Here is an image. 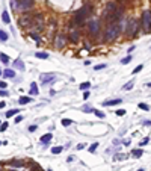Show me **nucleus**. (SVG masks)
I'll list each match as a JSON object with an SVG mask.
<instances>
[{
    "label": "nucleus",
    "instance_id": "obj_35",
    "mask_svg": "<svg viewBox=\"0 0 151 171\" xmlns=\"http://www.w3.org/2000/svg\"><path fill=\"white\" fill-rule=\"evenodd\" d=\"M94 114H95L98 118H104V112H101V111H94Z\"/></svg>",
    "mask_w": 151,
    "mask_h": 171
},
{
    "label": "nucleus",
    "instance_id": "obj_2",
    "mask_svg": "<svg viewBox=\"0 0 151 171\" xmlns=\"http://www.w3.org/2000/svg\"><path fill=\"white\" fill-rule=\"evenodd\" d=\"M92 12V6L91 5H85L83 8H80L76 14H74V20H73V24L74 26H79V24H83L85 23V18Z\"/></svg>",
    "mask_w": 151,
    "mask_h": 171
},
{
    "label": "nucleus",
    "instance_id": "obj_37",
    "mask_svg": "<svg viewBox=\"0 0 151 171\" xmlns=\"http://www.w3.org/2000/svg\"><path fill=\"white\" fill-rule=\"evenodd\" d=\"M103 68H106V64H100V65H95V67H94L95 71H97V70H103Z\"/></svg>",
    "mask_w": 151,
    "mask_h": 171
},
{
    "label": "nucleus",
    "instance_id": "obj_31",
    "mask_svg": "<svg viewBox=\"0 0 151 171\" xmlns=\"http://www.w3.org/2000/svg\"><path fill=\"white\" fill-rule=\"evenodd\" d=\"M9 5H11V8H12V9H17V8H18V0H11V2H9Z\"/></svg>",
    "mask_w": 151,
    "mask_h": 171
},
{
    "label": "nucleus",
    "instance_id": "obj_13",
    "mask_svg": "<svg viewBox=\"0 0 151 171\" xmlns=\"http://www.w3.org/2000/svg\"><path fill=\"white\" fill-rule=\"evenodd\" d=\"M53 139V135L51 133H47V135H44L42 138H41V144H44V145H47L50 141Z\"/></svg>",
    "mask_w": 151,
    "mask_h": 171
},
{
    "label": "nucleus",
    "instance_id": "obj_22",
    "mask_svg": "<svg viewBox=\"0 0 151 171\" xmlns=\"http://www.w3.org/2000/svg\"><path fill=\"white\" fill-rule=\"evenodd\" d=\"M82 91H86V89H89L91 88V83L89 82H83V83H80V86H79Z\"/></svg>",
    "mask_w": 151,
    "mask_h": 171
},
{
    "label": "nucleus",
    "instance_id": "obj_36",
    "mask_svg": "<svg viewBox=\"0 0 151 171\" xmlns=\"http://www.w3.org/2000/svg\"><path fill=\"white\" fill-rule=\"evenodd\" d=\"M97 147H98V144H97V142H95V144H92V145L89 147V152H91V153H95V150H97Z\"/></svg>",
    "mask_w": 151,
    "mask_h": 171
},
{
    "label": "nucleus",
    "instance_id": "obj_27",
    "mask_svg": "<svg viewBox=\"0 0 151 171\" xmlns=\"http://www.w3.org/2000/svg\"><path fill=\"white\" fill-rule=\"evenodd\" d=\"M9 165H12V167H21V165H24V162L23 161H12V162H9Z\"/></svg>",
    "mask_w": 151,
    "mask_h": 171
},
{
    "label": "nucleus",
    "instance_id": "obj_10",
    "mask_svg": "<svg viewBox=\"0 0 151 171\" xmlns=\"http://www.w3.org/2000/svg\"><path fill=\"white\" fill-rule=\"evenodd\" d=\"M123 102V99H113V100H106L103 102V106H116Z\"/></svg>",
    "mask_w": 151,
    "mask_h": 171
},
{
    "label": "nucleus",
    "instance_id": "obj_30",
    "mask_svg": "<svg viewBox=\"0 0 151 171\" xmlns=\"http://www.w3.org/2000/svg\"><path fill=\"white\" fill-rule=\"evenodd\" d=\"M61 123H62V126H65V127H68V126H70V124H71L73 121H71V120H68V118H64V120H62Z\"/></svg>",
    "mask_w": 151,
    "mask_h": 171
},
{
    "label": "nucleus",
    "instance_id": "obj_9",
    "mask_svg": "<svg viewBox=\"0 0 151 171\" xmlns=\"http://www.w3.org/2000/svg\"><path fill=\"white\" fill-rule=\"evenodd\" d=\"M65 42H67V39H65V36H62V35L56 36V39H54V45H56V48H62V47L65 45Z\"/></svg>",
    "mask_w": 151,
    "mask_h": 171
},
{
    "label": "nucleus",
    "instance_id": "obj_3",
    "mask_svg": "<svg viewBox=\"0 0 151 171\" xmlns=\"http://www.w3.org/2000/svg\"><path fill=\"white\" fill-rule=\"evenodd\" d=\"M139 30V23L136 20H129L127 26H126V33L127 36H135Z\"/></svg>",
    "mask_w": 151,
    "mask_h": 171
},
{
    "label": "nucleus",
    "instance_id": "obj_5",
    "mask_svg": "<svg viewBox=\"0 0 151 171\" xmlns=\"http://www.w3.org/2000/svg\"><path fill=\"white\" fill-rule=\"evenodd\" d=\"M88 30H89V33L91 35H98V32H100V21L98 20H91L89 23H88Z\"/></svg>",
    "mask_w": 151,
    "mask_h": 171
},
{
    "label": "nucleus",
    "instance_id": "obj_29",
    "mask_svg": "<svg viewBox=\"0 0 151 171\" xmlns=\"http://www.w3.org/2000/svg\"><path fill=\"white\" fill-rule=\"evenodd\" d=\"M132 61V55H129V56H126L124 59H121V64H124V65H127L129 62Z\"/></svg>",
    "mask_w": 151,
    "mask_h": 171
},
{
    "label": "nucleus",
    "instance_id": "obj_33",
    "mask_svg": "<svg viewBox=\"0 0 151 171\" xmlns=\"http://www.w3.org/2000/svg\"><path fill=\"white\" fill-rule=\"evenodd\" d=\"M139 109H144V111H148V109H150V106H148V105H145V103H139Z\"/></svg>",
    "mask_w": 151,
    "mask_h": 171
},
{
    "label": "nucleus",
    "instance_id": "obj_15",
    "mask_svg": "<svg viewBox=\"0 0 151 171\" xmlns=\"http://www.w3.org/2000/svg\"><path fill=\"white\" fill-rule=\"evenodd\" d=\"M2 20H3V23H6V24L11 23V17H9L8 11H3V14H2Z\"/></svg>",
    "mask_w": 151,
    "mask_h": 171
},
{
    "label": "nucleus",
    "instance_id": "obj_54",
    "mask_svg": "<svg viewBox=\"0 0 151 171\" xmlns=\"http://www.w3.org/2000/svg\"><path fill=\"white\" fill-rule=\"evenodd\" d=\"M47 171H53V170H50V168H48V170H47Z\"/></svg>",
    "mask_w": 151,
    "mask_h": 171
},
{
    "label": "nucleus",
    "instance_id": "obj_52",
    "mask_svg": "<svg viewBox=\"0 0 151 171\" xmlns=\"http://www.w3.org/2000/svg\"><path fill=\"white\" fill-rule=\"evenodd\" d=\"M138 171H145V170H144V168H139V170H138Z\"/></svg>",
    "mask_w": 151,
    "mask_h": 171
},
{
    "label": "nucleus",
    "instance_id": "obj_39",
    "mask_svg": "<svg viewBox=\"0 0 151 171\" xmlns=\"http://www.w3.org/2000/svg\"><path fill=\"white\" fill-rule=\"evenodd\" d=\"M116 115H126V111L124 109H119V111H116Z\"/></svg>",
    "mask_w": 151,
    "mask_h": 171
},
{
    "label": "nucleus",
    "instance_id": "obj_19",
    "mask_svg": "<svg viewBox=\"0 0 151 171\" xmlns=\"http://www.w3.org/2000/svg\"><path fill=\"white\" fill-rule=\"evenodd\" d=\"M30 102H32L30 97H20V99H18V103H20V105H26V103H30Z\"/></svg>",
    "mask_w": 151,
    "mask_h": 171
},
{
    "label": "nucleus",
    "instance_id": "obj_43",
    "mask_svg": "<svg viewBox=\"0 0 151 171\" xmlns=\"http://www.w3.org/2000/svg\"><path fill=\"white\" fill-rule=\"evenodd\" d=\"M133 50H135V45H132V47H129V50H127V53H129V55H132V52H133Z\"/></svg>",
    "mask_w": 151,
    "mask_h": 171
},
{
    "label": "nucleus",
    "instance_id": "obj_41",
    "mask_svg": "<svg viewBox=\"0 0 151 171\" xmlns=\"http://www.w3.org/2000/svg\"><path fill=\"white\" fill-rule=\"evenodd\" d=\"M21 121H23V117H21V115H18V117L15 118V123H21Z\"/></svg>",
    "mask_w": 151,
    "mask_h": 171
},
{
    "label": "nucleus",
    "instance_id": "obj_34",
    "mask_svg": "<svg viewBox=\"0 0 151 171\" xmlns=\"http://www.w3.org/2000/svg\"><path fill=\"white\" fill-rule=\"evenodd\" d=\"M82 111H83V112H94V109H92L91 106H88V105H86V106H83V109H82Z\"/></svg>",
    "mask_w": 151,
    "mask_h": 171
},
{
    "label": "nucleus",
    "instance_id": "obj_20",
    "mask_svg": "<svg viewBox=\"0 0 151 171\" xmlns=\"http://www.w3.org/2000/svg\"><path fill=\"white\" fill-rule=\"evenodd\" d=\"M126 158H127V155H124V153H118V155L113 156V161H124Z\"/></svg>",
    "mask_w": 151,
    "mask_h": 171
},
{
    "label": "nucleus",
    "instance_id": "obj_8",
    "mask_svg": "<svg viewBox=\"0 0 151 171\" xmlns=\"http://www.w3.org/2000/svg\"><path fill=\"white\" fill-rule=\"evenodd\" d=\"M54 80H56V76H54L53 73H48V74H41V82H42L44 85L51 83V82H54Z\"/></svg>",
    "mask_w": 151,
    "mask_h": 171
},
{
    "label": "nucleus",
    "instance_id": "obj_25",
    "mask_svg": "<svg viewBox=\"0 0 151 171\" xmlns=\"http://www.w3.org/2000/svg\"><path fill=\"white\" fill-rule=\"evenodd\" d=\"M70 39H71V41H77V39H79V32H77V30L71 32V35H70Z\"/></svg>",
    "mask_w": 151,
    "mask_h": 171
},
{
    "label": "nucleus",
    "instance_id": "obj_48",
    "mask_svg": "<svg viewBox=\"0 0 151 171\" xmlns=\"http://www.w3.org/2000/svg\"><path fill=\"white\" fill-rule=\"evenodd\" d=\"M74 159H76V158H74V156H68V159H67V161H68V162H73V161H74Z\"/></svg>",
    "mask_w": 151,
    "mask_h": 171
},
{
    "label": "nucleus",
    "instance_id": "obj_26",
    "mask_svg": "<svg viewBox=\"0 0 151 171\" xmlns=\"http://www.w3.org/2000/svg\"><path fill=\"white\" fill-rule=\"evenodd\" d=\"M64 152V147H53L51 149V153L53 155H59V153H62Z\"/></svg>",
    "mask_w": 151,
    "mask_h": 171
},
{
    "label": "nucleus",
    "instance_id": "obj_56",
    "mask_svg": "<svg viewBox=\"0 0 151 171\" xmlns=\"http://www.w3.org/2000/svg\"><path fill=\"white\" fill-rule=\"evenodd\" d=\"M0 123H2V121H0Z\"/></svg>",
    "mask_w": 151,
    "mask_h": 171
},
{
    "label": "nucleus",
    "instance_id": "obj_38",
    "mask_svg": "<svg viewBox=\"0 0 151 171\" xmlns=\"http://www.w3.org/2000/svg\"><path fill=\"white\" fill-rule=\"evenodd\" d=\"M30 36H32V38H33V39H35V41H36V42H38V41H39V35H38V33H32V35H30Z\"/></svg>",
    "mask_w": 151,
    "mask_h": 171
},
{
    "label": "nucleus",
    "instance_id": "obj_51",
    "mask_svg": "<svg viewBox=\"0 0 151 171\" xmlns=\"http://www.w3.org/2000/svg\"><path fill=\"white\" fill-rule=\"evenodd\" d=\"M2 108H5V102H0V109Z\"/></svg>",
    "mask_w": 151,
    "mask_h": 171
},
{
    "label": "nucleus",
    "instance_id": "obj_11",
    "mask_svg": "<svg viewBox=\"0 0 151 171\" xmlns=\"http://www.w3.org/2000/svg\"><path fill=\"white\" fill-rule=\"evenodd\" d=\"M2 76H5L6 79H14L15 77V71L11 70V68H6V70H3V74Z\"/></svg>",
    "mask_w": 151,
    "mask_h": 171
},
{
    "label": "nucleus",
    "instance_id": "obj_55",
    "mask_svg": "<svg viewBox=\"0 0 151 171\" xmlns=\"http://www.w3.org/2000/svg\"><path fill=\"white\" fill-rule=\"evenodd\" d=\"M0 144H2V142H0Z\"/></svg>",
    "mask_w": 151,
    "mask_h": 171
},
{
    "label": "nucleus",
    "instance_id": "obj_46",
    "mask_svg": "<svg viewBox=\"0 0 151 171\" xmlns=\"http://www.w3.org/2000/svg\"><path fill=\"white\" fill-rule=\"evenodd\" d=\"M147 142H148V138H145V139H144V141H141V147H142V145H145V144H147Z\"/></svg>",
    "mask_w": 151,
    "mask_h": 171
},
{
    "label": "nucleus",
    "instance_id": "obj_42",
    "mask_svg": "<svg viewBox=\"0 0 151 171\" xmlns=\"http://www.w3.org/2000/svg\"><path fill=\"white\" fill-rule=\"evenodd\" d=\"M85 147H86V145H85V144H79V145H77V147H76V149H77V150H83V149H85Z\"/></svg>",
    "mask_w": 151,
    "mask_h": 171
},
{
    "label": "nucleus",
    "instance_id": "obj_40",
    "mask_svg": "<svg viewBox=\"0 0 151 171\" xmlns=\"http://www.w3.org/2000/svg\"><path fill=\"white\" fill-rule=\"evenodd\" d=\"M6 129H8V123H3V124H2V127H0V130L3 132V130H6Z\"/></svg>",
    "mask_w": 151,
    "mask_h": 171
},
{
    "label": "nucleus",
    "instance_id": "obj_23",
    "mask_svg": "<svg viewBox=\"0 0 151 171\" xmlns=\"http://www.w3.org/2000/svg\"><path fill=\"white\" fill-rule=\"evenodd\" d=\"M18 112H20V109H12V111H8V112H6V117L9 118V117H14V115H18Z\"/></svg>",
    "mask_w": 151,
    "mask_h": 171
},
{
    "label": "nucleus",
    "instance_id": "obj_32",
    "mask_svg": "<svg viewBox=\"0 0 151 171\" xmlns=\"http://www.w3.org/2000/svg\"><path fill=\"white\" fill-rule=\"evenodd\" d=\"M142 68H144V65H138V67L133 70V74H138V73H141V71H142Z\"/></svg>",
    "mask_w": 151,
    "mask_h": 171
},
{
    "label": "nucleus",
    "instance_id": "obj_7",
    "mask_svg": "<svg viewBox=\"0 0 151 171\" xmlns=\"http://www.w3.org/2000/svg\"><path fill=\"white\" fill-rule=\"evenodd\" d=\"M33 3H35L33 0H18V8L23 11H27L33 6Z\"/></svg>",
    "mask_w": 151,
    "mask_h": 171
},
{
    "label": "nucleus",
    "instance_id": "obj_28",
    "mask_svg": "<svg viewBox=\"0 0 151 171\" xmlns=\"http://www.w3.org/2000/svg\"><path fill=\"white\" fill-rule=\"evenodd\" d=\"M0 61H2L3 64H9V58H8L5 53H0Z\"/></svg>",
    "mask_w": 151,
    "mask_h": 171
},
{
    "label": "nucleus",
    "instance_id": "obj_53",
    "mask_svg": "<svg viewBox=\"0 0 151 171\" xmlns=\"http://www.w3.org/2000/svg\"><path fill=\"white\" fill-rule=\"evenodd\" d=\"M2 74H3V71H2V70H0V76H2Z\"/></svg>",
    "mask_w": 151,
    "mask_h": 171
},
{
    "label": "nucleus",
    "instance_id": "obj_47",
    "mask_svg": "<svg viewBox=\"0 0 151 171\" xmlns=\"http://www.w3.org/2000/svg\"><path fill=\"white\" fill-rule=\"evenodd\" d=\"M0 95H3V97H5V95H8V92H6L5 89H0Z\"/></svg>",
    "mask_w": 151,
    "mask_h": 171
},
{
    "label": "nucleus",
    "instance_id": "obj_44",
    "mask_svg": "<svg viewBox=\"0 0 151 171\" xmlns=\"http://www.w3.org/2000/svg\"><path fill=\"white\" fill-rule=\"evenodd\" d=\"M6 88V82H0V89H5Z\"/></svg>",
    "mask_w": 151,
    "mask_h": 171
},
{
    "label": "nucleus",
    "instance_id": "obj_6",
    "mask_svg": "<svg viewBox=\"0 0 151 171\" xmlns=\"http://www.w3.org/2000/svg\"><path fill=\"white\" fill-rule=\"evenodd\" d=\"M18 23H20V26H21V27H30V26H32V23H33V18H32L29 14H24V15L20 18V21H18Z\"/></svg>",
    "mask_w": 151,
    "mask_h": 171
},
{
    "label": "nucleus",
    "instance_id": "obj_4",
    "mask_svg": "<svg viewBox=\"0 0 151 171\" xmlns=\"http://www.w3.org/2000/svg\"><path fill=\"white\" fill-rule=\"evenodd\" d=\"M142 29L145 32H151V11L142 12Z\"/></svg>",
    "mask_w": 151,
    "mask_h": 171
},
{
    "label": "nucleus",
    "instance_id": "obj_50",
    "mask_svg": "<svg viewBox=\"0 0 151 171\" xmlns=\"http://www.w3.org/2000/svg\"><path fill=\"white\" fill-rule=\"evenodd\" d=\"M123 144H124V145H129V144H130V141H129V139H126V141H123Z\"/></svg>",
    "mask_w": 151,
    "mask_h": 171
},
{
    "label": "nucleus",
    "instance_id": "obj_21",
    "mask_svg": "<svg viewBox=\"0 0 151 171\" xmlns=\"http://www.w3.org/2000/svg\"><path fill=\"white\" fill-rule=\"evenodd\" d=\"M0 41L2 42H6L8 41V33L5 30H2V29H0Z\"/></svg>",
    "mask_w": 151,
    "mask_h": 171
},
{
    "label": "nucleus",
    "instance_id": "obj_45",
    "mask_svg": "<svg viewBox=\"0 0 151 171\" xmlns=\"http://www.w3.org/2000/svg\"><path fill=\"white\" fill-rule=\"evenodd\" d=\"M35 130H36V126H30L29 127V132H35Z\"/></svg>",
    "mask_w": 151,
    "mask_h": 171
},
{
    "label": "nucleus",
    "instance_id": "obj_12",
    "mask_svg": "<svg viewBox=\"0 0 151 171\" xmlns=\"http://www.w3.org/2000/svg\"><path fill=\"white\" fill-rule=\"evenodd\" d=\"M116 8H118V6H116V3H115V2H109V3L106 5V14H110V12H113Z\"/></svg>",
    "mask_w": 151,
    "mask_h": 171
},
{
    "label": "nucleus",
    "instance_id": "obj_18",
    "mask_svg": "<svg viewBox=\"0 0 151 171\" xmlns=\"http://www.w3.org/2000/svg\"><path fill=\"white\" fill-rule=\"evenodd\" d=\"M133 86H135V80H130V82H127V83L123 86V89H124V91H130Z\"/></svg>",
    "mask_w": 151,
    "mask_h": 171
},
{
    "label": "nucleus",
    "instance_id": "obj_24",
    "mask_svg": "<svg viewBox=\"0 0 151 171\" xmlns=\"http://www.w3.org/2000/svg\"><path fill=\"white\" fill-rule=\"evenodd\" d=\"M132 155H133L135 158H141V156L144 155V152H142L141 149H136V150H133V152H132Z\"/></svg>",
    "mask_w": 151,
    "mask_h": 171
},
{
    "label": "nucleus",
    "instance_id": "obj_16",
    "mask_svg": "<svg viewBox=\"0 0 151 171\" xmlns=\"http://www.w3.org/2000/svg\"><path fill=\"white\" fill-rule=\"evenodd\" d=\"M38 92H39V89H38L36 83L33 82V83L30 85V94H32V95H38Z\"/></svg>",
    "mask_w": 151,
    "mask_h": 171
},
{
    "label": "nucleus",
    "instance_id": "obj_1",
    "mask_svg": "<svg viewBox=\"0 0 151 171\" xmlns=\"http://www.w3.org/2000/svg\"><path fill=\"white\" fill-rule=\"evenodd\" d=\"M121 30H123L121 23H118V21H115V23H109L107 27H106V33H104L106 41H113V39H116V38L119 36Z\"/></svg>",
    "mask_w": 151,
    "mask_h": 171
},
{
    "label": "nucleus",
    "instance_id": "obj_49",
    "mask_svg": "<svg viewBox=\"0 0 151 171\" xmlns=\"http://www.w3.org/2000/svg\"><path fill=\"white\" fill-rule=\"evenodd\" d=\"M144 124H145V126H151V121L150 120H147V121H144Z\"/></svg>",
    "mask_w": 151,
    "mask_h": 171
},
{
    "label": "nucleus",
    "instance_id": "obj_14",
    "mask_svg": "<svg viewBox=\"0 0 151 171\" xmlns=\"http://www.w3.org/2000/svg\"><path fill=\"white\" fill-rule=\"evenodd\" d=\"M12 67H15V68H18V70H21V71H24V62H21L20 59H17V61H14V62H12Z\"/></svg>",
    "mask_w": 151,
    "mask_h": 171
},
{
    "label": "nucleus",
    "instance_id": "obj_17",
    "mask_svg": "<svg viewBox=\"0 0 151 171\" xmlns=\"http://www.w3.org/2000/svg\"><path fill=\"white\" fill-rule=\"evenodd\" d=\"M35 56L38 59H48V53H45V52H38V53H35Z\"/></svg>",
    "mask_w": 151,
    "mask_h": 171
}]
</instances>
